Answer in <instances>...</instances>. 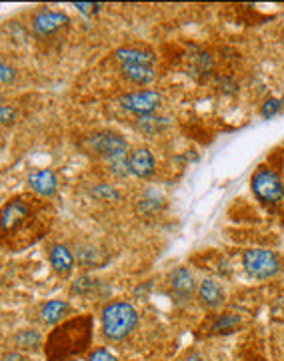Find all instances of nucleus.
I'll return each mask as SVG.
<instances>
[{
  "label": "nucleus",
  "instance_id": "obj_23",
  "mask_svg": "<svg viewBox=\"0 0 284 361\" xmlns=\"http://www.w3.org/2000/svg\"><path fill=\"white\" fill-rule=\"evenodd\" d=\"M16 120V110L8 105H0V125H13Z\"/></svg>",
  "mask_w": 284,
  "mask_h": 361
},
{
  "label": "nucleus",
  "instance_id": "obj_17",
  "mask_svg": "<svg viewBox=\"0 0 284 361\" xmlns=\"http://www.w3.org/2000/svg\"><path fill=\"white\" fill-rule=\"evenodd\" d=\"M124 77L136 84H148L156 79L155 67H122Z\"/></svg>",
  "mask_w": 284,
  "mask_h": 361
},
{
  "label": "nucleus",
  "instance_id": "obj_2",
  "mask_svg": "<svg viewBox=\"0 0 284 361\" xmlns=\"http://www.w3.org/2000/svg\"><path fill=\"white\" fill-rule=\"evenodd\" d=\"M92 321L91 317H77L58 325L46 339V357L49 361H66L91 346Z\"/></svg>",
  "mask_w": 284,
  "mask_h": 361
},
{
  "label": "nucleus",
  "instance_id": "obj_5",
  "mask_svg": "<svg viewBox=\"0 0 284 361\" xmlns=\"http://www.w3.org/2000/svg\"><path fill=\"white\" fill-rule=\"evenodd\" d=\"M252 191L262 203H278L284 197V185L280 177L269 167H260L252 175Z\"/></svg>",
  "mask_w": 284,
  "mask_h": 361
},
{
  "label": "nucleus",
  "instance_id": "obj_16",
  "mask_svg": "<svg viewBox=\"0 0 284 361\" xmlns=\"http://www.w3.org/2000/svg\"><path fill=\"white\" fill-rule=\"evenodd\" d=\"M77 259L80 265L84 267H101L104 261H106V255L96 249V247H91V245H80L77 251Z\"/></svg>",
  "mask_w": 284,
  "mask_h": 361
},
{
  "label": "nucleus",
  "instance_id": "obj_7",
  "mask_svg": "<svg viewBox=\"0 0 284 361\" xmlns=\"http://www.w3.org/2000/svg\"><path fill=\"white\" fill-rule=\"evenodd\" d=\"M164 99L158 91H136V93H129L120 96V105L130 113L138 115V117H148L155 110L162 107Z\"/></svg>",
  "mask_w": 284,
  "mask_h": 361
},
{
  "label": "nucleus",
  "instance_id": "obj_26",
  "mask_svg": "<svg viewBox=\"0 0 284 361\" xmlns=\"http://www.w3.org/2000/svg\"><path fill=\"white\" fill-rule=\"evenodd\" d=\"M186 361H207V360H205V357H200L198 353H193V355H191Z\"/></svg>",
  "mask_w": 284,
  "mask_h": 361
},
{
  "label": "nucleus",
  "instance_id": "obj_18",
  "mask_svg": "<svg viewBox=\"0 0 284 361\" xmlns=\"http://www.w3.org/2000/svg\"><path fill=\"white\" fill-rule=\"evenodd\" d=\"M238 325H240V317H238V315L224 313V315H219L217 319L212 321L210 331H212V334H222V331L226 334V331H234Z\"/></svg>",
  "mask_w": 284,
  "mask_h": 361
},
{
  "label": "nucleus",
  "instance_id": "obj_22",
  "mask_svg": "<svg viewBox=\"0 0 284 361\" xmlns=\"http://www.w3.org/2000/svg\"><path fill=\"white\" fill-rule=\"evenodd\" d=\"M89 361H118L115 353H110L108 349H94L91 355H89Z\"/></svg>",
  "mask_w": 284,
  "mask_h": 361
},
{
  "label": "nucleus",
  "instance_id": "obj_10",
  "mask_svg": "<svg viewBox=\"0 0 284 361\" xmlns=\"http://www.w3.org/2000/svg\"><path fill=\"white\" fill-rule=\"evenodd\" d=\"M127 169H129V173H132L134 177L146 179V177L155 175L156 160L148 148H136V151H132L129 155Z\"/></svg>",
  "mask_w": 284,
  "mask_h": 361
},
{
  "label": "nucleus",
  "instance_id": "obj_24",
  "mask_svg": "<svg viewBox=\"0 0 284 361\" xmlns=\"http://www.w3.org/2000/svg\"><path fill=\"white\" fill-rule=\"evenodd\" d=\"M75 8H78V13L86 14V16H92V14L101 13L103 4H94V2H78V4H75Z\"/></svg>",
  "mask_w": 284,
  "mask_h": 361
},
{
  "label": "nucleus",
  "instance_id": "obj_14",
  "mask_svg": "<svg viewBox=\"0 0 284 361\" xmlns=\"http://www.w3.org/2000/svg\"><path fill=\"white\" fill-rule=\"evenodd\" d=\"M198 299L207 305V308H219L224 301V291L214 279H205L198 285Z\"/></svg>",
  "mask_w": 284,
  "mask_h": 361
},
{
  "label": "nucleus",
  "instance_id": "obj_8",
  "mask_svg": "<svg viewBox=\"0 0 284 361\" xmlns=\"http://www.w3.org/2000/svg\"><path fill=\"white\" fill-rule=\"evenodd\" d=\"M68 23H70V18L65 13H58V11H42V13L34 16L32 30L39 37H49V34L58 32L60 28H65Z\"/></svg>",
  "mask_w": 284,
  "mask_h": 361
},
{
  "label": "nucleus",
  "instance_id": "obj_27",
  "mask_svg": "<svg viewBox=\"0 0 284 361\" xmlns=\"http://www.w3.org/2000/svg\"><path fill=\"white\" fill-rule=\"evenodd\" d=\"M66 361H75V360H66Z\"/></svg>",
  "mask_w": 284,
  "mask_h": 361
},
{
  "label": "nucleus",
  "instance_id": "obj_21",
  "mask_svg": "<svg viewBox=\"0 0 284 361\" xmlns=\"http://www.w3.org/2000/svg\"><path fill=\"white\" fill-rule=\"evenodd\" d=\"M284 108V101L283 99H269L264 105H262V117L264 119H272V117H276L278 113H283Z\"/></svg>",
  "mask_w": 284,
  "mask_h": 361
},
{
  "label": "nucleus",
  "instance_id": "obj_20",
  "mask_svg": "<svg viewBox=\"0 0 284 361\" xmlns=\"http://www.w3.org/2000/svg\"><path fill=\"white\" fill-rule=\"evenodd\" d=\"M92 197H96L98 201H118L120 199V193L115 187L101 183V185H96V187L92 189Z\"/></svg>",
  "mask_w": 284,
  "mask_h": 361
},
{
  "label": "nucleus",
  "instance_id": "obj_1",
  "mask_svg": "<svg viewBox=\"0 0 284 361\" xmlns=\"http://www.w3.org/2000/svg\"><path fill=\"white\" fill-rule=\"evenodd\" d=\"M51 209L37 197L18 195L0 209V243L11 249H22L39 241L51 223Z\"/></svg>",
  "mask_w": 284,
  "mask_h": 361
},
{
  "label": "nucleus",
  "instance_id": "obj_9",
  "mask_svg": "<svg viewBox=\"0 0 284 361\" xmlns=\"http://www.w3.org/2000/svg\"><path fill=\"white\" fill-rule=\"evenodd\" d=\"M28 185L39 197L51 199L58 191V177L51 169H39V171H32L28 175Z\"/></svg>",
  "mask_w": 284,
  "mask_h": 361
},
{
  "label": "nucleus",
  "instance_id": "obj_6",
  "mask_svg": "<svg viewBox=\"0 0 284 361\" xmlns=\"http://www.w3.org/2000/svg\"><path fill=\"white\" fill-rule=\"evenodd\" d=\"M89 143H91L92 151L96 155L106 157V159H110L112 163L115 160H122V157L129 151V143L120 134L112 133V131H103V133L92 134Z\"/></svg>",
  "mask_w": 284,
  "mask_h": 361
},
{
  "label": "nucleus",
  "instance_id": "obj_19",
  "mask_svg": "<svg viewBox=\"0 0 284 361\" xmlns=\"http://www.w3.org/2000/svg\"><path fill=\"white\" fill-rule=\"evenodd\" d=\"M16 343H18V348L22 349H37L42 343V337L32 329H26V331H20L16 335Z\"/></svg>",
  "mask_w": 284,
  "mask_h": 361
},
{
  "label": "nucleus",
  "instance_id": "obj_13",
  "mask_svg": "<svg viewBox=\"0 0 284 361\" xmlns=\"http://www.w3.org/2000/svg\"><path fill=\"white\" fill-rule=\"evenodd\" d=\"M49 259H51L52 269L58 275H68L75 269V255L66 245H52Z\"/></svg>",
  "mask_w": 284,
  "mask_h": 361
},
{
  "label": "nucleus",
  "instance_id": "obj_11",
  "mask_svg": "<svg viewBox=\"0 0 284 361\" xmlns=\"http://www.w3.org/2000/svg\"><path fill=\"white\" fill-rule=\"evenodd\" d=\"M115 56L122 67H153L156 58L153 51L136 46H122L115 53Z\"/></svg>",
  "mask_w": 284,
  "mask_h": 361
},
{
  "label": "nucleus",
  "instance_id": "obj_25",
  "mask_svg": "<svg viewBox=\"0 0 284 361\" xmlns=\"http://www.w3.org/2000/svg\"><path fill=\"white\" fill-rule=\"evenodd\" d=\"M14 79H16L14 68L8 67V65L2 61V56H0V80H2V82H13Z\"/></svg>",
  "mask_w": 284,
  "mask_h": 361
},
{
  "label": "nucleus",
  "instance_id": "obj_12",
  "mask_svg": "<svg viewBox=\"0 0 284 361\" xmlns=\"http://www.w3.org/2000/svg\"><path fill=\"white\" fill-rule=\"evenodd\" d=\"M170 289L179 299H188L194 291V277L186 267L174 269L170 273Z\"/></svg>",
  "mask_w": 284,
  "mask_h": 361
},
{
  "label": "nucleus",
  "instance_id": "obj_15",
  "mask_svg": "<svg viewBox=\"0 0 284 361\" xmlns=\"http://www.w3.org/2000/svg\"><path fill=\"white\" fill-rule=\"evenodd\" d=\"M68 303L63 301V299H52L49 303H44L42 309H40V317L44 323H49V325H56V323H60V321L65 319V315L68 313Z\"/></svg>",
  "mask_w": 284,
  "mask_h": 361
},
{
  "label": "nucleus",
  "instance_id": "obj_4",
  "mask_svg": "<svg viewBox=\"0 0 284 361\" xmlns=\"http://www.w3.org/2000/svg\"><path fill=\"white\" fill-rule=\"evenodd\" d=\"M283 259L280 255L271 249H248L243 257V267L252 279H271L283 271Z\"/></svg>",
  "mask_w": 284,
  "mask_h": 361
},
{
  "label": "nucleus",
  "instance_id": "obj_3",
  "mask_svg": "<svg viewBox=\"0 0 284 361\" xmlns=\"http://www.w3.org/2000/svg\"><path fill=\"white\" fill-rule=\"evenodd\" d=\"M103 334L110 341H122L138 325V311L127 301H115L103 309Z\"/></svg>",
  "mask_w": 284,
  "mask_h": 361
}]
</instances>
